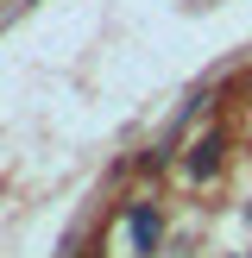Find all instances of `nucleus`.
<instances>
[{
    "instance_id": "nucleus-1",
    "label": "nucleus",
    "mask_w": 252,
    "mask_h": 258,
    "mask_svg": "<svg viewBox=\"0 0 252 258\" xmlns=\"http://www.w3.org/2000/svg\"><path fill=\"white\" fill-rule=\"evenodd\" d=\"M133 239H139V252L158 246V214H151V208H133Z\"/></svg>"
},
{
    "instance_id": "nucleus-2",
    "label": "nucleus",
    "mask_w": 252,
    "mask_h": 258,
    "mask_svg": "<svg viewBox=\"0 0 252 258\" xmlns=\"http://www.w3.org/2000/svg\"><path fill=\"white\" fill-rule=\"evenodd\" d=\"M214 164H221V139H202V145L189 151V170H196V176H208Z\"/></svg>"
}]
</instances>
